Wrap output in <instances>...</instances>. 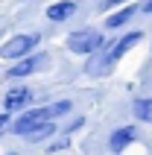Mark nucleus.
I'll return each mask as SVG.
<instances>
[{
  "instance_id": "nucleus-5",
  "label": "nucleus",
  "mask_w": 152,
  "mask_h": 155,
  "mask_svg": "<svg viewBox=\"0 0 152 155\" xmlns=\"http://www.w3.org/2000/svg\"><path fill=\"white\" fill-rule=\"evenodd\" d=\"M32 100V94H29V88H15V91H9L6 94V111H18V108H24L26 103Z\"/></svg>"
},
{
  "instance_id": "nucleus-1",
  "label": "nucleus",
  "mask_w": 152,
  "mask_h": 155,
  "mask_svg": "<svg viewBox=\"0 0 152 155\" xmlns=\"http://www.w3.org/2000/svg\"><path fill=\"white\" fill-rule=\"evenodd\" d=\"M50 120H53L50 108H32V111L21 114V120L12 126V132H15V135H21V138H29L35 129H41L44 123H50Z\"/></svg>"
},
{
  "instance_id": "nucleus-3",
  "label": "nucleus",
  "mask_w": 152,
  "mask_h": 155,
  "mask_svg": "<svg viewBox=\"0 0 152 155\" xmlns=\"http://www.w3.org/2000/svg\"><path fill=\"white\" fill-rule=\"evenodd\" d=\"M35 44H38V35H15V38H9L3 47H0V56L3 59H24V56H29V50H32Z\"/></svg>"
},
{
  "instance_id": "nucleus-8",
  "label": "nucleus",
  "mask_w": 152,
  "mask_h": 155,
  "mask_svg": "<svg viewBox=\"0 0 152 155\" xmlns=\"http://www.w3.org/2000/svg\"><path fill=\"white\" fill-rule=\"evenodd\" d=\"M73 12H76L73 0H61V3H53V6L47 9V18H50V21H68Z\"/></svg>"
},
{
  "instance_id": "nucleus-15",
  "label": "nucleus",
  "mask_w": 152,
  "mask_h": 155,
  "mask_svg": "<svg viewBox=\"0 0 152 155\" xmlns=\"http://www.w3.org/2000/svg\"><path fill=\"white\" fill-rule=\"evenodd\" d=\"M120 3H126V0H105L102 6H105V9H111V6H120Z\"/></svg>"
},
{
  "instance_id": "nucleus-12",
  "label": "nucleus",
  "mask_w": 152,
  "mask_h": 155,
  "mask_svg": "<svg viewBox=\"0 0 152 155\" xmlns=\"http://www.w3.org/2000/svg\"><path fill=\"white\" fill-rule=\"evenodd\" d=\"M64 111H70V103H68V100H61V103L50 105V114H53V117H59V114H64Z\"/></svg>"
},
{
  "instance_id": "nucleus-9",
  "label": "nucleus",
  "mask_w": 152,
  "mask_h": 155,
  "mask_svg": "<svg viewBox=\"0 0 152 155\" xmlns=\"http://www.w3.org/2000/svg\"><path fill=\"white\" fill-rule=\"evenodd\" d=\"M135 15V6H126L123 9V12H114V15L108 18V21H105V26H108V29H117V26H123L129 21V18Z\"/></svg>"
},
{
  "instance_id": "nucleus-10",
  "label": "nucleus",
  "mask_w": 152,
  "mask_h": 155,
  "mask_svg": "<svg viewBox=\"0 0 152 155\" xmlns=\"http://www.w3.org/2000/svg\"><path fill=\"white\" fill-rule=\"evenodd\" d=\"M132 111H135V117H137V120L152 123V100H137Z\"/></svg>"
},
{
  "instance_id": "nucleus-11",
  "label": "nucleus",
  "mask_w": 152,
  "mask_h": 155,
  "mask_svg": "<svg viewBox=\"0 0 152 155\" xmlns=\"http://www.w3.org/2000/svg\"><path fill=\"white\" fill-rule=\"evenodd\" d=\"M53 132H56V126H53V123H44L41 129H35L32 135H29V140H41V138H47V135H53Z\"/></svg>"
},
{
  "instance_id": "nucleus-13",
  "label": "nucleus",
  "mask_w": 152,
  "mask_h": 155,
  "mask_svg": "<svg viewBox=\"0 0 152 155\" xmlns=\"http://www.w3.org/2000/svg\"><path fill=\"white\" fill-rule=\"evenodd\" d=\"M82 123H85L82 117H76V120H73V123H68V126H64V129H68V132H76V129H79V126H82Z\"/></svg>"
},
{
  "instance_id": "nucleus-6",
  "label": "nucleus",
  "mask_w": 152,
  "mask_h": 155,
  "mask_svg": "<svg viewBox=\"0 0 152 155\" xmlns=\"http://www.w3.org/2000/svg\"><path fill=\"white\" fill-rule=\"evenodd\" d=\"M132 138H135V129H132V126H126V129H117V132H114V135L108 138L111 152H123V149L132 143Z\"/></svg>"
},
{
  "instance_id": "nucleus-2",
  "label": "nucleus",
  "mask_w": 152,
  "mask_h": 155,
  "mask_svg": "<svg viewBox=\"0 0 152 155\" xmlns=\"http://www.w3.org/2000/svg\"><path fill=\"white\" fill-rule=\"evenodd\" d=\"M102 44H105L102 32H94V29H79L68 38V47L73 53H97Z\"/></svg>"
},
{
  "instance_id": "nucleus-14",
  "label": "nucleus",
  "mask_w": 152,
  "mask_h": 155,
  "mask_svg": "<svg viewBox=\"0 0 152 155\" xmlns=\"http://www.w3.org/2000/svg\"><path fill=\"white\" fill-rule=\"evenodd\" d=\"M6 126H9V117H6V114H0V135L6 132Z\"/></svg>"
},
{
  "instance_id": "nucleus-4",
  "label": "nucleus",
  "mask_w": 152,
  "mask_h": 155,
  "mask_svg": "<svg viewBox=\"0 0 152 155\" xmlns=\"http://www.w3.org/2000/svg\"><path fill=\"white\" fill-rule=\"evenodd\" d=\"M137 41H140V32H129L126 38H120L117 44H111V50L105 53V56H108V61H111V64H114V61H117L120 56H123V53L129 50V47H135Z\"/></svg>"
},
{
  "instance_id": "nucleus-7",
  "label": "nucleus",
  "mask_w": 152,
  "mask_h": 155,
  "mask_svg": "<svg viewBox=\"0 0 152 155\" xmlns=\"http://www.w3.org/2000/svg\"><path fill=\"white\" fill-rule=\"evenodd\" d=\"M38 68H44V56L24 59L21 64H15V68L9 70V76H12V79H18V76H29V73H32V70H38Z\"/></svg>"
},
{
  "instance_id": "nucleus-16",
  "label": "nucleus",
  "mask_w": 152,
  "mask_h": 155,
  "mask_svg": "<svg viewBox=\"0 0 152 155\" xmlns=\"http://www.w3.org/2000/svg\"><path fill=\"white\" fill-rule=\"evenodd\" d=\"M140 9H144V12H152V0H146V3H144Z\"/></svg>"
}]
</instances>
